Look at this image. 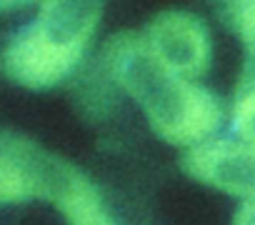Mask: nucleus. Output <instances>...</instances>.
Here are the masks:
<instances>
[{
  "label": "nucleus",
  "instance_id": "2",
  "mask_svg": "<svg viewBox=\"0 0 255 225\" xmlns=\"http://www.w3.org/2000/svg\"><path fill=\"white\" fill-rule=\"evenodd\" d=\"M100 23V5L88 0H53L40 5L3 53V70L30 90L63 83L80 65Z\"/></svg>",
  "mask_w": 255,
  "mask_h": 225
},
{
  "label": "nucleus",
  "instance_id": "5",
  "mask_svg": "<svg viewBox=\"0 0 255 225\" xmlns=\"http://www.w3.org/2000/svg\"><path fill=\"white\" fill-rule=\"evenodd\" d=\"M225 15L230 20V28L240 35V40L248 50V68H245L240 85H255V0L230 3Z\"/></svg>",
  "mask_w": 255,
  "mask_h": 225
},
{
  "label": "nucleus",
  "instance_id": "1",
  "mask_svg": "<svg viewBox=\"0 0 255 225\" xmlns=\"http://www.w3.org/2000/svg\"><path fill=\"white\" fill-rule=\"evenodd\" d=\"M100 68L118 90L140 105L150 128L173 145L195 148L213 140L223 123L218 98L195 80L168 70L143 35L113 38L103 50Z\"/></svg>",
  "mask_w": 255,
  "mask_h": 225
},
{
  "label": "nucleus",
  "instance_id": "6",
  "mask_svg": "<svg viewBox=\"0 0 255 225\" xmlns=\"http://www.w3.org/2000/svg\"><path fill=\"white\" fill-rule=\"evenodd\" d=\"M230 125L238 140L255 145V85H240L230 108Z\"/></svg>",
  "mask_w": 255,
  "mask_h": 225
},
{
  "label": "nucleus",
  "instance_id": "3",
  "mask_svg": "<svg viewBox=\"0 0 255 225\" xmlns=\"http://www.w3.org/2000/svg\"><path fill=\"white\" fill-rule=\"evenodd\" d=\"M183 170L203 185L240 198V203L255 200V145H248L238 138H213L188 148L183 155Z\"/></svg>",
  "mask_w": 255,
  "mask_h": 225
},
{
  "label": "nucleus",
  "instance_id": "7",
  "mask_svg": "<svg viewBox=\"0 0 255 225\" xmlns=\"http://www.w3.org/2000/svg\"><path fill=\"white\" fill-rule=\"evenodd\" d=\"M233 225H255V200H248V203L238 205Z\"/></svg>",
  "mask_w": 255,
  "mask_h": 225
},
{
  "label": "nucleus",
  "instance_id": "4",
  "mask_svg": "<svg viewBox=\"0 0 255 225\" xmlns=\"http://www.w3.org/2000/svg\"><path fill=\"white\" fill-rule=\"evenodd\" d=\"M150 53L173 73L195 80L210 65L208 28L190 13L165 10L153 18L143 35Z\"/></svg>",
  "mask_w": 255,
  "mask_h": 225
}]
</instances>
